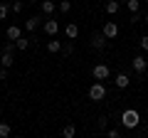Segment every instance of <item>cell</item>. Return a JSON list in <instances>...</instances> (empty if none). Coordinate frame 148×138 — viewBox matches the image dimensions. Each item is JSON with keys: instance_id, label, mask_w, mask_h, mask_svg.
Listing matches in <instances>:
<instances>
[{"instance_id": "1", "label": "cell", "mask_w": 148, "mask_h": 138, "mask_svg": "<svg viewBox=\"0 0 148 138\" xmlns=\"http://www.w3.org/2000/svg\"><path fill=\"white\" fill-rule=\"evenodd\" d=\"M106 94H109L106 84H104V81H99V79H94V84L89 86V99H91V101H104Z\"/></svg>"}, {"instance_id": "2", "label": "cell", "mask_w": 148, "mask_h": 138, "mask_svg": "<svg viewBox=\"0 0 148 138\" xmlns=\"http://www.w3.org/2000/svg\"><path fill=\"white\" fill-rule=\"evenodd\" d=\"M138 121H141V116H138L136 109H126V111L121 113V121H119V123H121L123 128H136Z\"/></svg>"}, {"instance_id": "3", "label": "cell", "mask_w": 148, "mask_h": 138, "mask_svg": "<svg viewBox=\"0 0 148 138\" xmlns=\"http://www.w3.org/2000/svg\"><path fill=\"white\" fill-rule=\"evenodd\" d=\"M91 77H94V79H99V81H109V79H111V69H109V64H104V62L94 64V69H91Z\"/></svg>"}, {"instance_id": "4", "label": "cell", "mask_w": 148, "mask_h": 138, "mask_svg": "<svg viewBox=\"0 0 148 138\" xmlns=\"http://www.w3.org/2000/svg\"><path fill=\"white\" fill-rule=\"evenodd\" d=\"M106 47H109V37H106L104 32H94V35H91V49L104 52Z\"/></svg>"}, {"instance_id": "5", "label": "cell", "mask_w": 148, "mask_h": 138, "mask_svg": "<svg viewBox=\"0 0 148 138\" xmlns=\"http://www.w3.org/2000/svg\"><path fill=\"white\" fill-rule=\"evenodd\" d=\"M131 69L136 72L138 77H143V74H146V69H148V59L143 57V54H136V57L131 59Z\"/></svg>"}, {"instance_id": "6", "label": "cell", "mask_w": 148, "mask_h": 138, "mask_svg": "<svg viewBox=\"0 0 148 138\" xmlns=\"http://www.w3.org/2000/svg\"><path fill=\"white\" fill-rule=\"evenodd\" d=\"M42 27H45V35H47V37H54V35H57V32H59V22H57V17H54V15L45 17Z\"/></svg>"}, {"instance_id": "7", "label": "cell", "mask_w": 148, "mask_h": 138, "mask_svg": "<svg viewBox=\"0 0 148 138\" xmlns=\"http://www.w3.org/2000/svg\"><path fill=\"white\" fill-rule=\"evenodd\" d=\"M42 22H45V15H42V12H40V15H32V17H27V20H25V30H27V32H35Z\"/></svg>"}, {"instance_id": "8", "label": "cell", "mask_w": 148, "mask_h": 138, "mask_svg": "<svg viewBox=\"0 0 148 138\" xmlns=\"http://www.w3.org/2000/svg\"><path fill=\"white\" fill-rule=\"evenodd\" d=\"M40 12H42L45 17L54 15V12H57V3H54V0H42V3H40Z\"/></svg>"}, {"instance_id": "9", "label": "cell", "mask_w": 148, "mask_h": 138, "mask_svg": "<svg viewBox=\"0 0 148 138\" xmlns=\"http://www.w3.org/2000/svg\"><path fill=\"white\" fill-rule=\"evenodd\" d=\"M22 37V27L20 25H10L5 30V40H10V42H15V40H20Z\"/></svg>"}, {"instance_id": "10", "label": "cell", "mask_w": 148, "mask_h": 138, "mask_svg": "<svg viewBox=\"0 0 148 138\" xmlns=\"http://www.w3.org/2000/svg\"><path fill=\"white\" fill-rule=\"evenodd\" d=\"M64 37L67 40H77L79 37V25H77V22H67V25H64Z\"/></svg>"}, {"instance_id": "11", "label": "cell", "mask_w": 148, "mask_h": 138, "mask_svg": "<svg viewBox=\"0 0 148 138\" xmlns=\"http://www.w3.org/2000/svg\"><path fill=\"white\" fill-rule=\"evenodd\" d=\"M101 32H104L109 40H116L119 37V25H116V22H104V30H101Z\"/></svg>"}, {"instance_id": "12", "label": "cell", "mask_w": 148, "mask_h": 138, "mask_svg": "<svg viewBox=\"0 0 148 138\" xmlns=\"http://www.w3.org/2000/svg\"><path fill=\"white\" fill-rule=\"evenodd\" d=\"M121 10V0H106L104 3V12L106 15H116Z\"/></svg>"}, {"instance_id": "13", "label": "cell", "mask_w": 148, "mask_h": 138, "mask_svg": "<svg viewBox=\"0 0 148 138\" xmlns=\"http://www.w3.org/2000/svg\"><path fill=\"white\" fill-rule=\"evenodd\" d=\"M114 84H116V89H126V86L131 84V79H128V74H126V72H121V74H116V77H114Z\"/></svg>"}, {"instance_id": "14", "label": "cell", "mask_w": 148, "mask_h": 138, "mask_svg": "<svg viewBox=\"0 0 148 138\" xmlns=\"http://www.w3.org/2000/svg\"><path fill=\"white\" fill-rule=\"evenodd\" d=\"M47 52H49V54H59V52H62V42H59L57 37H49V42H47Z\"/></svg>"}, {"instance_id": "15", "label": "cell", "mask_w": 148, "mask_h": 138, "mask_svg": "<svg viewBox=\"0 0 148 138\" xmlns=\"http://www.w3.org/2000/svg\"><path fill=\"white\" fill-rule=\"evenodd\" d=\"M0 64L10 69L12 64H15V57H12V52H3V54H0Z\"/></svg>"}, {"instance_id": "16", "label": "cell", "mask_w": 148, "mask_h": 138, "mask_svg": "<svg viewBox=\"0 0 148 138\" xmlns=\"http://www.w3.org/2000/svg\"><path fill=\"white\" fill-rule=\"evenodd\" d=\"M10 10H12V5H10V3H5V0H0V20H5V17L10 15Z\"/></svg>"}, {"instance_id": "17", "label": "cell", "mask_w": 148, "mask_h": 138, "mask_svg": "<svg viewBox=\"0 0 148 138\" xmlns=\"http://www.w3.org/2000/svg\"><path fill=\"white\" fill-rule=\"evenodd\" d=\"M30 44H32V40H27V37H25V35H22V37H20V40H15V47H17V49H20V52H25V49H27V47H30Z\"/></svg>"}, {"instance_id": "18", "label": "cell", "mask_w": 148, "mask_h": 138, "mask_svg": "<svg viewBox=\"0 0 148 138\" xmlns=\"http://www.w3.org/2000/svg\"><path fill=\"white\" fill-rule=\"evenodd\" d=\"M74 133H77V126H74V123H64L62 136H64V138H74Z\"/></svg>"}, {"instance_id": "19", "label": "cell", "mask_w": 148, "mask_h": 138, "mask_svg": "<svg viewBox=\"0 0 148 138\" xmlns=\"http://www.w3.org/2000/svg\"><path fill=\"white\" fill-rule=\"evenodd\" d=\"M10 133H12L10 123H8V121H0V138H8Z\"/></svg>"}, {"instance_id": "20", "label": "cell", "mask_w": 148, "mask_h": 138, "mask_svg": "<svg viewBox=\"0 0 148 138\" xmlns=\"http://www.w3.org/2000/svg\"><path fill=\"white\" fill-rule=\"evenodd\" d=\"M57 10L64 15V12H69V10H72V3H69V0H59V3H57Z\"/></svg>"}, {"instance_id": "21", "label": "cell", "mask_w": 148, "mask_h": 138, "mask_svg": "<svg viewBox=\"0 0 148 138\" xmlns=\"http://www.w3.org/2000/svg\"><path fill=\"white\" fill-rule=\"evenodd\" d=\"M126 8L131 12H138V10H141V0H126Z\"/></svg>"}, {"instance_id": "22", "label": "cell", "mask_w": 148, "mask_h": 138, "mask_svg": "<svg viewBox=\"0 0 148 138\" xmlns=\"http://www.w3.org/2000/svg\"><path fill=\"white\" fill-rule=\"evenodd\" d=\"M128 22H131V25H136V22H143V12H141V10H138V12H131Z\"/></svg>"}, {"instance_id": "23", "label": "cell", "mask_w": 148, "mask_h": 138, "mask_svg": "<svg viewBox=\"0 0 148 138\" xmlns=\"http://www.w3.org/2000/svg\"><path fill=\"white\" fill-rule=\"evenodd\" d=\"M62 54H64V57L74 54V44H72V42H64V44H62Z\"/></svg>"}, {"instance_id": "24", "label": "cell", "mask_w": 148, "mask_h": 138, "mask_svg": "<svg viewBox=\"0 0 148 138\" xmlns=\"http://www.w3.org/2000/svg\"><path fill=\"white\" fill-rule=\"evenodd\" d=\"M106 136L109 138H121V131L119 128H106Z\"/></svg>"}, {"instance_id": "25", "label": "cell", "mask_w": 148, "mask_h": 138, "mask_svg": "<svg viewBox=\"0 0 148 138\" xmlns=\"http://www.w3.org/2000/svg\"><path fill=\"white\" fill-rule=\"evenodd\" d=\"M99 128H101V131L109 128V116H99Z\"/></svg>"}, {"instance_id": "26", "label": "cell", "mask_w": 148, "mask_h": 138, "mask_svg": "<svg viewBox=\"0 0 148 138\" xmlns=\"http://www.w3.org/2000/svg\"><path fill=\"white\" fill-rule=\"evenodd\" d=\"M12 12H22V0H12Z\"/></svg>"}, {"instance_id": "27", "label": "cell", "mask_w": 148, "mask_h": 138, "mask_svg": "<svg viewBox=\"0 0 148 138\" xmlns=\"http://www.w3.org/2000/svg\"><path fill=\"white\" fill-rule=\"evenodd\" d=\"M138 44H141V49H143V52H148V35H143V37L138 40Z\"/></svg>"}, {"instance_id": "28", "label": "cell", "mask_w": 148, "mask_h": 138, "mask_svg": "<svg viewBox=\"0 0 148 138\" xmlns=\"http://www.w3.org/2000/svg\"><path fill=\"white\" fill-rule=\"evenodd\" d=\"M8 79V67H0V81Z\"/></svg>"}, {"instance_id": "29", "label": "cell", "mask_w": 148, "mask_h": 138, "mask_svg": "<svg viewBox=\"0 0 148 138\" xmlns=\"http://www.w3.org/2000/svg\"><path fill=\"white\" fill-rule=\"evenodd\" d=\"M143 25H148V12H146V15H143Z\"/></svg>"}, {"instance_id": "30", "label": "cell", "mask_w": 148, "mask_h": 138, "mask_svg": "<svg viewBox=\"0 0 148 138\" xmlns=\"http://www.w3.org/2000/svg\"><path fill=\"white\" fill-rule=\"evenodd\" d=\"M30 3H40V0H30Z\"/></svg>"}, {"instance_id": "31", "label": "cell", "mask_w": 148, "mask_h": 138, "mask_svg": "<svg viewBox=\"0 0 148 138\" xmlns=\"http://www.w3.org/2000/svg\"><path fill=\"white\" fill-rule=\"evenodd\" d=\"M54 3H59V0H54Z\"/></svg>"}, {"instance_id": "32", "label": "cell", "mask_w": 148, "mask_h": 138, "mask_svg": "<svg viewBox=\"0 0 148 138\" xmlns=\"http://www.w3.org/2000/svg\"><path fill=\"white\" fill-rule=\"evenodd\" d=\"M143 3H148V0H143Z\"/></svg>"}]
</instances>
